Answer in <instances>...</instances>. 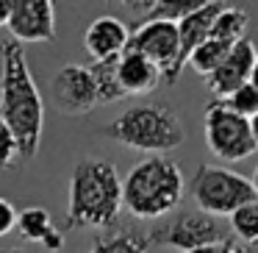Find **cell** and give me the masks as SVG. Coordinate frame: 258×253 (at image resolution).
I'll return each mask as SVG.
<instances>
[{
    "label": "cell",
    "mask_w": 258,
    "mask_h": 253,
    "mask_svg": "<svg viewBox=\"0 0 258 253\" xmlns=\"http://www.w3.org/2000/svg\"><path fill=\"white\" fill-rule=\"evenodd\" d=\"M3 59V78H0V117L14 131L20 142L23 162L36 156L45 128V103H42L39 86L31 75L28 59L20 42L6 39L0 45Z\"/></svg>",
    "instance_id": "1"
},
{
    "label": "cell",
    "mask_w": 258,
    "mask_h": 253,
    "mask_svg": "<svg viewBox=\"0 0 258 253\" xmlns=\"http://www.w3.org/2000/svg\"><path fill=\"white\" fill-rule=\"evenodd\" d=\"M122 178L108 159H84L70 178V203L64 231L103 228L111 231L122 212Z\"/></svg>",
    "instance_id": "2"
},
{
    "label": "cell",
    "mask_w": 258,
    "mask_h": 253,
    "mask_svg": "<svg viewBox=\"0 0 258 253\" xmlns=\"http://www.w3.org/2000/svg\"><path fill=\"white\" fill-rule=\"evenodd\" d=\"M186 192V181L178 162L167 156H147L125 175L122 203L134 217L156 220L169 214Z\"/></svg>",
    "instance_id": "3"
},
{
    "label": "cell",
    "mask_w": 258,
    "mask_h": 253,
    "mask_svg": "<svg viewBox=\"0 0 258 253\" xmlns=\"http://www.w3.org/2000/svg\"><path fill=\"white\" fill-rule=\"evenodd\" d=\"M103 134L119 145L150 153V156L175 150L186 139L178 112L164 103H136V106L125 109L119 117H114L103 128Z\"/></svg>",
    "instance_id": "4"
},
{
    "label": "cell",
    "mask_w": 258,
    "mask_h": 253,
    "mask_svg": "<svg viewBox=\"0 0 258 253\" xmlns=\"http://www.w3.org/2000/svg\"><path fill=\"white\" fill-rule=\"evenodd\" d=\"M191 197L197 209L214 217H230L236 209L255 200V189L247 175L217 164H200L191 178Z\"/></svg>",
    "instance_id": "5"
},
{
    "label": "cell",
    "mask_w": 258,
    "mask_h": 253,
    "mask_svg": "<svg viewBox=\"0 0 258 253\" xmlns=\"http://www.w3.org/2000/svg\"><path fill=\"white\" fill-rule=\"evenodd\" d=\"M203 131H206V145L222 162H241L258 150L255 136H252L250 120L239 117L236 112L225 109L219 100H211L203 112Z\"/></svg>",
    "instance_id": "6"
},
{
    "label": "cell",
    "mask_w": 258,
    "mask_h": 253,
    "mask_svg": "<svg viewBox=\"0 0 258 253\" xmlns=\"http://www.w3.org/2000/svg\"><path fill=\"white\" fill-rule=\"evenodd\" d=\"M230 236H233L230 228L219 217L195 209V212H178L169 223L153 228L150 245H164V247H172V250L189 253L208 245H219Z\"/></svg>",
    "instance_id": "7"
},
{
    "label": "cell",
    "mask_w": 258,
    "mask_h": 253,
    "mask_svg": "<svg viewBox=\"0 0 258 253\" xmlns=\"http://www.w3.org/2000/svg\"><path fill=\"white\" fill-rule=\"evenodd\" d=\"M128 50L150 59L164 75V84H178L180 78V36L175 23H145L131 28Z\"/></svg>",
    "instance_id": "8"
},
{
    "label": "cell",
    "mask_w": 258,
    "mask_h": 253,
    "mask_svg": "<svg viewBox=\"0 0 258 253\" xmlns=\"http://www.w3.org/2000/svg\"><path fill=\"white\" fill-rule=\"evenodd\" d=\"M50 95L64 114H86L100 106L92 70L84 64H64L50 81Z\"/></svg>",
    "instance_id": "9"
},
{
    "label": "cell",
    "mask_w": 258,
    "mask_h": 253,
    "mask_svg": "<svg viewBox=\"0 0 258 253\" xmlns=\"http://www.w3.org/2000/svg\"><path fill=\"white\" fill-rule=\"evenodd\" d=\"M14 42H53L56 39V3L53 0H14L12 23Z\"/></svg>",
    "instance_id": "10"
},
{
    "label": "cell",
    "mask_w": 258,
    "mask_h": 253,
    "mask_svg": "<svg viewBox=\"0 0 258 253\" xmlns=\"http://www.w3.org/2000/svg\"><path fill=\"white\" fill-rule=\"evenodd\" d=\"M255 59H258V50L250 39H241L239 45H233V50H230L228 59L219 64V70H214L206 78V86L214 95V100H222V97L233 95L239 86L250 84Z\"/></svg>",
    "instance_id": "11"
},
{
    "label": "cell",
    "mask_w": 258,
    "mask_h": 253,
    "mask_svg": "<svg viewBox=\"0 0 258 253\" xmlns=\"http://www.w3.org/2000/svg\"><path fill=\"white\" fill-rule=\"evenodd\" d=\"M131 45V28L117 17H97L84 34V47L92 62H114Z\"/></svg>",
    "instance_id": "12"
},
{
    "label": "cell",
    "mask_w": 258,
    "mask_h": 253,
    "mask_svg": "<svg viewBox=\"0 0 258 253\" xmlns=\"http://www.w3.org/2000/svg\"><path fill=\"white\" fill-rule=\"evenodd\" d=\"M228 6V3H219V0H206V6H200L195 14H189L186 20L178 23V36H180V73L189 64V59L195 56V50L208 42L214 28V20L219 17V12Z\"/></svg>",
    "instance_id": "13"
},
{
    "label": "cell",
    "mask_w": 258,
    "mask_h": 253,
    "mask_svg": "<svg viewBox=\"0 0 258 253\" xmlns=\"http://www.w3.org/2000/svg\"><path fill=\"white\" fill-rule=\"evenodd\" d=\"M117 78L125 95H147L164 81L161 70L136 50H125L117 59Z\"/></svg>",
    "instance_id": "14"
},
{
    "label": "cell",
    "mask_w": 258,
    "mask_h": 253,
    "mask_svg": "<svg viewBox=\"0 0 258 253\" xmlns=\"http://www.w3.org/2000/svg\"><path fill=\"white\" fill-rule=\"evenodd\" d=\"M17 234L23 236L25 242H36V245H42L50 253H58L64 247V234L53 225L50 214L39 206H31V209H23V212H20Z\"/></svg>",
    "instance_id": "15"
},
{
    "label": "cell",
    "mask_w": 258,
    "mask_h": 253,
    "mask_svg": "<svg viewBox=\"0 0 258 253\" xmlns=\"http://www.w3.org/2000/svg\"><path fill=\"white\" fill-rule=\"evenodd\" d=\"M134 12H139V23H175L186 20L189 14H195L200 6H206V0H153V3H128Z\"/></svg>",
    "instance_id": "16"
},
{
    "label": "cell",
    "mask_w": 258,
    "mask_h": 253,
    "mask_svg": "<svg viewBox=\"0 0 258 253\" xmlns=\"http://www.w3.org/2000/svg\"><path fill=\"white\" fill-rule=\"evenodd\" d=\"M150 236L136 231H103L95 236L89 253H147Z\"/></svg>",
    "instance_id": "17"
},
{
    "label": "cell",
    "mask_w": 258,
    "mask_h": 253,
    "mask_svg": "<svg viewBox=\"0 0 258 253\" xmlns=\"http://www.w3.org/2000/svg\"><path fill=\"white\" fill-rule=\"evenodd\" d=\"M89 70H92V78H95V86H97V103L100 106H108V103H117L122 97H128L117 78V59L114 62H92Z\"/></svg>",
    "instance_id": "18"
},
{
    "label": "cell",
    "mask_w": 258,
    "mask_h": 253,
    "mask_svg": "<svg viewBox=\"0 0 258 253\" xmlns=\"http://www.w3.org/2000/svg\"><path fill=\"white\" fill-rule=\"evenodd\" d=\"M247 17L244 9H236V6H225L219 12V17L214 20V28H211V36L208 39H219V42H228V45H236V42L247 39L244 31H247Z\"/></svg>",
    "instance_id": "19"
},
{
    "label": "cell",
    "mask_w": 258,
    "mask_h": 253,
    "mask_svg": "<svg viewBox=\"0 0 258 253\" xmlns=\"http://www.w3.org/2000/svg\"><path fill=\"white\" fill-rule=\"evenodd\" d=\"M236 45H239V42H236ZM230 50H233V45H228V42L208 39V42H203V45L195 50V56L189 59V64H191V70H195V73H200L203 78H208L214 70H219V64L228 59Z\"/></svg>",
    "instance_id": "20"
},
{
    "label": "cell",
    "mask_w": 258,
    "mask_h": 253,
    "mask_svg": "<svg viewBox=\"0 0 258 253\" xmlns=\"http://www.w3.org/2000/svg\"><path fill=\"white\" fill-rule=\"evenodd\" d=\"M230 234L244 245H258V200L230 214Z\"/></svg>",
    "instance_id": "21"
},
{
    "label": "cell",
    "mask_w": 258,
    "mask_h": 253,
    "mask_svg": "<svg viewBox=\"0 0 258 253\" xmlns=\"http://www.w3.org/2000/svg\"><path fill=\"white\" fill-rule=\"evenodd\" d=\"M219 103H222L225 109H230V112H236L239 117L252 120L258 114V89L252 84H244V86H239L233 95L222 97Z\"/></svg>",
    "instance_id": "22"
},
{
    "label": "cell",
    "mask_w": 258,
    "mask_h": 253,
    "mask_svg": "<svg viewBox=\"0 0 258 253\" xmlns=\"http://www.w3.org/2000/svg\"><path fill=\"white\" fill-rule=\"evenodd\" d=\"M17 159H23L20 156V142L14 136V131L6 125V120L0 117V173L9 170Z\"/></svg>",
    "instance_id": "23"
},
{
    "label": "cell",
    "mask_w": 258,
    "mask_h": 253,
    "mask_svg": "<svg viewBox=\"0 0 258 253\" xmlns=\"http://www.w3.org/2000/svg\"><path fill=\"white\" fill-rule=\"evenodd\" d=\"M189 253H258V245H244L239 242L236 236L219 242V245H208V247H200V250H189Z\"/></svg>",
    "instance_id": "24"
},
{
    "label": "cell",
    "mask_w": 258,
    "mask_h": 253,
    "mask_svg": "<svg viewBox=\"0 0 258 253\" xmlns=\"http://www.w3.org/2000/svg\"><path fill=\"white\" fill-rule=\"evenodd\" d=\"M17 217H20L17 209H14L6 197H0V236L17 231Z\"/></svg>",
    "instance_id": "25"
},
{
    "label": "cell",
    "mask_w": 258,
    "mask_h": 253,
    "mask_svg": "<svg viewBox=\"0 0 258 253\" xmlns=\"http://www.w3.org/2000/svg\"><path fill=\"white\" fill-rule=\"evenodd\" d=\"M14 12V0H0V28H9Z\"/></svg>",
    "instance_id": "26"
},
{
    "label": "cell",
    "mask_w": 258,
    "mask_h": 253,
    "mask_svg": "<svg viewBox=\"0 0 258 253\" xmlns=\"http://www.w3.org/2000/svg\"><path fill=\"white\" fill-rule=\"evenodd\" d=\"M250 84L258 89V59H255V67H252V75H250Z\"/></svg>",
    "instance_id": "27"
},
{
    "label": "cell",
    "mask_w": 258,
    "mask_h": 253,
    "mask_svg": "<svg viewBox=\"0 0 258 253\" xmlns=\"http://www.w3.org/2000/svg\"><path fill=\"white\" fill-rule=\"evenodd\" d=\"M250 125H252V136H255V145H258V114L250 120Z\"/></svg>",
    "instance_id": "28"
},
{
    "label": "cell",
    "mask_w": 258,
    "mask_h": 253,
    "mask_svg": "<svg viewBox=\"0 0 258 253\" xmlns=\"http://www.w3.org/2000/svg\"><path fill=\"white\" fill-rule=\"evenodd\" d=\"M252 189H255V200H258V170H255V173H252Z\"/></svg>",
    "instance_id": "29"
},
{
    "label": "cell",
    "mask_w": 258,
    "mask_h": 253,
    "mask_svg": "<svg viewBox=\"0 0 258 253\" xmlns=\"http://www.w3.org/2000/svg\"><path fill=\"white\" fill-rule=\"evenodd\" d=\"M0 253H28V250H23V247H3Z\"/></svg>",
    "instance_id": "30"
}]
</instances>
